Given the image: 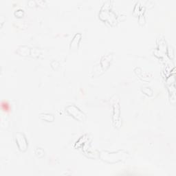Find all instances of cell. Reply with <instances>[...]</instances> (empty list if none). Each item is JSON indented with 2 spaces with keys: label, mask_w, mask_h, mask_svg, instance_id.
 <instances>
[{
  "label": "cell",
  "mask_w": 176,
  "mask_h": 176,
  "mask_svg": "<svg viewBox=\"0 0 176 176\" xmlns=\"http://www.w3.org/2000/svg\"><path fill=\"white\" fill-rule=\"evenodd\" d=\"M1 107H2V109L4 111H9L10 110V104L8 103L6 100H4V101L2 102L1 103Z\"/></svg>",
  "instance_id": "1"
}]
</instances>
